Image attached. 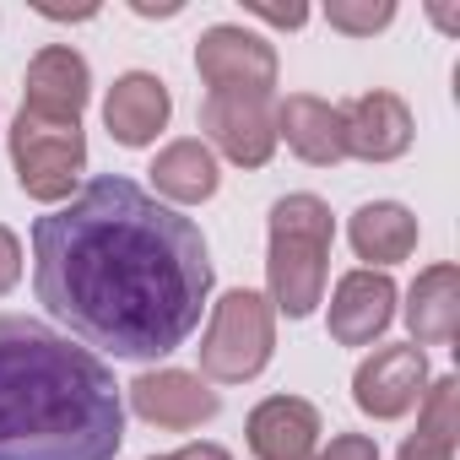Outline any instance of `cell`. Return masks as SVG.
<instances>
[{"mask_svg":"<svg viewBox=\"0 0 460 460\" xmlns=\"http://www.w3.org/2000/svg\"><path fill=\"white\" fill-rule=\"evenodd\" d=\"M33 293L82 347L157 363L211 309V250L184 211L109 173L33 222Z\"/></svg>","mask_w":460,"mask_h":460,"instance_id":"cell-1","label":"cell"},{"mask_svg":"<svg viewBox=\"0 0 460 460\" xmlns=\"http://www.w3.org/2000/svg\"><path fill=\"white\" fill-rule=\"evenodd\" d=\"M119 444L114 368L39 320H0V460H114Z\"/></svg>","mask_w":460,"mask_h":460,"instance_id":"cell-2","label":"cell"},{"mask_svg":"<svg viewBox=\"0 0 460 460\" xmlns=\"http://www.w3.org/2000/svg\"><path fill=\"white\" fill-rule=\"evenodd\" d=\"M336 217L320 195H282L271 206V250H266V298L288 320H309L325 304Z\"/></svg>","mask_w":460,"mask_h":460,"instance_id":"cell-3","label":"cell"},{"mask_svg":"<svg viewBox=\"0 0 460 460\" xmlns=\"http://www.w3.org/2000/svg\"><path fill=\"white\" fill-rule=\"evenodd\" d=\"M200 379L211 385H250L266 374L277 352V309L255 288H227L211 304L206 336H200Z\"/></svg>","mask_w":460,"mask_h":460,"instance_id":"cell-4","label":"cell"},{"mask_svg":"<svg viewBox=\"0 0 460 460\" xmlns=\"http://www.w3.org/2000/svg\"><path fill=\"white\" fill-rule=\"evenodd\" d=\"M12 168H17V190L28 200L66 206L71 190L82 184V168H87L82 119H55V114L17 109V119H12Z\"/></svg>","mask_w":460,"mask_h":460,"instance_id":"cell-5","label":"cell"},{"mask_svg":"<svg viewBox=\"0 0 460 460\" xmlns=\"http://www.w3.org/2000/svg\"><path fill=\"white\" fill-rule=\"evenodd\" d=\"M206 146L234 168H266L277 157V98L271 93H206L200 98Z\"/></svg>","mask_w":460,"mask_h":460,"instance_id":"cell-6","label":"cell"},{"mask_svg":"<svg viewBox=\"0 0 460 460\" xmlns=\"http://www.w3.org/2000/svg\"><path fill=\"white\" fill-rule=\"evenodd\" d=\"M195 71H200L206 93H271L277 87V44L239 22H217L195 39Z\"/></svg>","mask_w":460,"mask_h":460,"instance_id":"cell-7","label":"cell"},{"mask_svg":"<svg viewBox=\"0 0 460 460\" xmlns=\"http://www.w3.org/2000/svg\"><path fill=\"white\" fill-rule=\"evenodd\" d=\"M428 379H433V374H428L422 347H411V341L374 347V352L358 363V374H352V401H358V411L374 417V422H401V417L422 401Z\"/></svg>","mask_w":460,"mask_h":460,"instance_id":"cell-8","label":"cell"},{"mask_svg":"<svg viewBox=\"0 0 460 460\" xmlns=\"http://www.w3.org/2000/svg\"><path fill=\"white\" fill-rule=\"evenodd\" d=\"M125 401L141 422L152 428H168V433H190V428H206L217 411H222V395L190 374V368H146L125 385Z\"/></svg>","mask_w":460,"mask_h":460,"instance_id":"cell-9","label":"cell"},{"mask_svg":"<svg viewBox=\"0 0 460 460\" xmlns=\"http://www.w3.org/2000/svg\"><path fill=\"white\" fill-rule=\"evenodd\" d=\"M341 130H347V157H358V163H395L417 141L411 103L401 93H390V87L358 93L341 109Z\"/></svg>","mask_w":460,"mask_h":460,"instance_id":"cell-10","label":"cell"},{"mask_svg":"<svg viewBox=\"0 0 460 460\" xmlns=\"http://www.w3.org/2000/svg\"><path fill=\"white\" fill-rule=\"evenodd\" d=\"M395 282L390 271H347L331 293V309H325V325H331V341L336 347H374L390 320H395Z\"/></svg>","mask_w":460,"mask_h":460,"instance_id":"cell-11","label":"cell"},{"mask_svg":"<svg viewBox=\"0 0 460 460\" xmlns=\"http://www.w3.org/2000/svg\"><path fill=\"white\" fill-rule=\"evenodd\" d=\"M244 433H250L255 460H314L325 422H320V406L304 395H266L250 411Z\"/></svg>","mask_w":460,"mask_h":460,"instance_id":"cell-12","label":"cell"},{"mask_svg":"<svg viewBox=\"0 0 460 460\" xmlns=\"http://www.w3.org/2000/svg\"><path fill=\"white\" fill-rule=\"evenodd\" d=\"M168 119H173V93H168L163 76H152V71L114 76V87L103 98V125H109V136L119 146H130V152L152 146L168 130Z\"/></svg>","mask_w":460,"mask_h":460,"instance_id":"cell-13","label":"cell"},{"mask_svg":"<svg viewBox=\"0 0 460 460\" xmlns=\"http://www.w3.org/2000/svg\"><path fill=\"white\" fill-rule=\"evenodd\" d=\"M87 98H93V66H87L71 44H44V49L28 60L22 109L55 114V119H82Z\"/></svg>","mask_w":460,"mask_h":460,"instance_id":"cell-14","label":"cell"},{"mask_svg":"<svg viewBox=\"0 0 460 460\" xmlns=\"http://www.w3.org/2000/svg\"><path fill=\"white\" fill-rule=\"evenodd\" d=\"M277 141L293 146V157H304L309 168H336L347 163V130H341V109L314 98V93H288L277 103Z\"/></svg>","mask_w":460,"mask_h":460,"instance_id":"cell-15","label":"cell"},{"mask_svg":"<svg viewBox=\"0 0 460 460\" xmlns=\"http://www.w3.org/2000/svg\"><path fill=\"white\" fill-rule=\"evenodd\" d=\"M146 179H152V195H157L163 206L184 211V206H200V200L217 195L222 168H217V152H211L200 136H179V141H168V146L152 157Z\"/></svg>","mask_w":460,"mask_h":460,"instance_id":"cell-16","label":"cell"},{"mask_svg":"<svg viewBox=\"0 0 460 460\" xmlns=\"http://www.w3.org/2000/svg\"><path fill=\"white\" fill-rule=\"evenodd\" d=\"M417 217L401 206V200H368L352 211L347 222V239H352V255L363 261V271H390L401 266L411 250H417Z\"/></svg>","mask_w":460,"mask_h":460,"instance_id":"cell-17","label":"cell"},{"mask_svg":"<svg viewBox=\"0 0 460 460\" xmlns=\"http://www.w3.org/2000/svg\"><path fill=\"white\" fill-rule=\"evenodd\" d=\"M406 325H411V347H449L460 331V271L449 261L417 271V282L406 288Z\"/></svg>","mask_w":460,"mask_h":460,"instance_id":"cell-18","label":"cell"},{"mask_svg":"<svg viewBox=\"0 0 460 460\" xmlns=\"http://www.w3.org/2000/svg\"><path fill=\"white\" fill-rule=\"evenodd\" d=\"M325 22L347 39H374L395 22V0H331Z\"/></svg>","mask_w":460,"mask_h":460,"instance_id":"cell-19","label":"cell"},{"mask_svg":"<svg viewBox=\"0 0 460 460\" xmlns=\"http://www.w3.org/2000/svg\"><path fill=\"white\" fill-rule=\"evenodd\" d=\"M314 460H379V444L368 433H336Z\"/></svg>","mask_w":460,"mask_h":460,"instance_id":"cell-20","label":"cell"},{"mask_svg":"<svg viewBox=\"0 0 460 460\" xmlns=\"http://www.w3.org/2000/svg\"><path fill=\"white\" fill-rule=\"evenodd\" d=\"M17 282H22V239L0 222V298H6Z\"/></svg>","mask_w":460,"mask_h":460,"instance_id":"cell-21","label":"cell"},{"mask_svg":"<svg viewBox=\"0 0 460 460\" xmlns=\"http://www.w3.org/2000/svg\"><path fill=\"white\" fill-rule=\"evenodd\" d=\"M244 17H261V22H271V28H304L309 22V6H304V0H293V6H266V0H250V6H244Z\"/></svg>","mask_w":460,"mask_h":460,"instance_id":"cell-22","label":"cell"},{"mask_svg":"<svg viewBox=\"0 0 460 460\" xmlns=\"http://www.w3.org/2000/svg\"><path fill=\"white\" fill-rule=\"evenodd\" d=\"M395 460H455V444L428 438V433H406V444H401V455H395Z\"/></svg>","mask_w":460,"mask_h":460,"instance_id":"cell-23","label":"cell"},{"mask_svg":"<svg viewBox=\"0 0 460 460\" xmlns=\"http://www.w3.org/2000/svg\"><path fill=\"white\" fill-rule=\"evenodd\" d=\"M168 460H234L222 444H211V438H195V444H184V449H173Z\"/></svg>","mask_w":460,"mask_h":460,"instance_id":"cell-24","label":"cell"},{"mask_svg":"<svg viewBox=\"0 0 460 460\" xmlns=\"http://www.w3.org/2000/svg\"><path fill=\"white\" fill-rule=\"evenodd\" d=\"M130 12L136 17H179L184 6H179V0H163V6H152V0H130Z\"/></svg>","mask_w":460,"mask_h":460,"instance_id":"cell-25","label":"cell"},{"mask_svg":"<svg viewBox=\"0 0 460 460\" xmlns=\"http://www.w3.org/2000/svg\"><path fill=\"white\" fill-rule=\"evenodd\" d=\"M146 460H168V455H146Z\"/></svg>","mask_w":460,"mask_h":460,"instance_id":"cell-26","label":"cell"}]
</instances>
